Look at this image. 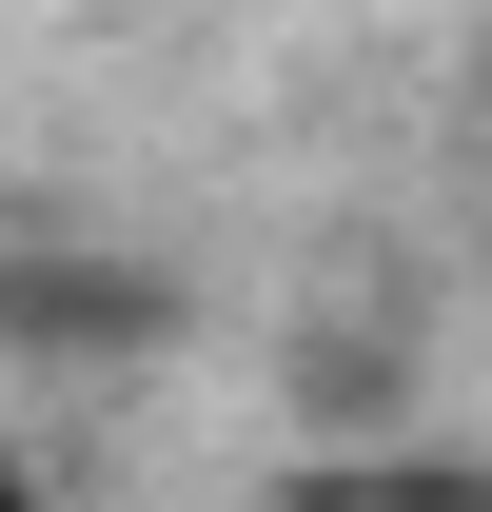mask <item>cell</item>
I'll return each instance as SVG.
<instances>
[{"label": "cell", "mask_w": 492, "mask_h": 512, "mask_svg": "<svg viewBox=\"0 0 492 512\" xmlns=\"http://www.w3.org/2000/svg\"><path fill=\"white\" fill-rule=\"evenodd\" d=\"M0 316L60 335V355H99V335H158V276H0Z\"/></svg>", "instance_id": "1"}, {"label": "cell", "mask_w": 492, "mask_h": 512, "mask_svg": "<svg viewBox=\"0 0 492 512\" xmlns=\"http://www.w3.org/2000/svg\"><path fill=\"white\" fill-rule=\"evenodd\" d=\"M0 512H60V493H40V473H20V434H0Z\"/></svg>", "instance_id": "2"}]
</instances>
